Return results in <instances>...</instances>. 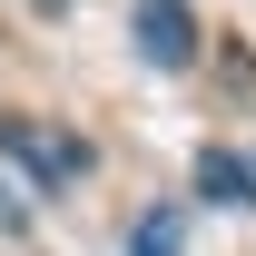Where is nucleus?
Wrapping results in <instances>:
<instances>
[{
    "mask_svg": "<svg viewBox=\"0 0 256 256\" xmlns=\"http://www.w3.org/2000/svg\"><path fill=\"white\" fill-rule=\"evenodd\" d=\"M0 226H30V207H20V197H10V188H0Z\"/></svg>",
    "mask_w": 256,
    "mask_h": 256,
    "instance_id": "5",
    "label": "nucleus"
},
{
    "mask_svg": "<svg viewBox=\"0 0 256 256\" xmlns=\"http://www.w3.org/2000/svg\"><path fill=\"white\" fill-rule=\"evenodd\" d=\"M197 197H217V207H256V168L226 158V148H207V158H197Z\"/></svg>",
    "mask_w": 256,
    "mask_h": 256,
    "instance_id": "3",
    "label": "nucleus"
},
{
    "mask_svg": "<svg viewBox=\"0 0 256 256\" xmlns=\"http://www.w3.org/2000/svg\"><path fill=\"white\" fill-rule=\"evenodd\" d=\"M128 30H138V60H148V69H188L197 60V10H188V0H138Z\"/></svg>",
    "mask_w": 256,
    "mask_h": 256,
    "instance_id": "2",
    "label": "nucleus"
},
{
    "mask_svg": "<svg viewBox=\"0 0 256 256\" xmlns=\"http://www.w3.org/2000/svg\"><path fill=\"white\" fill-rule=\"evenodd\" d=\"M0 158H10V168H30L40 188H69V178L89 168V148H79V138H60V128H30V118H0Z\"/></svg>",
    "mask_w": 256,
    "mask_h": 256,
    "instance_id": "1",
    "label": "nucleus"
},
{
    "mask_svg": "<svg viewBox=\"0 0 256 256\" xmlns=\"http://www.w3.org/2000/svg\"><path fill=\"white\" fill-rule=\"evenodd\" d=\"M128 256H188V226H178V207H148V217H138V236H128Z\"/></svg>",
    "mask_w": 256,
    "mask_h": 256,
    "instance_id": "4",
    "label": "nucleus"
}]
</instances>
